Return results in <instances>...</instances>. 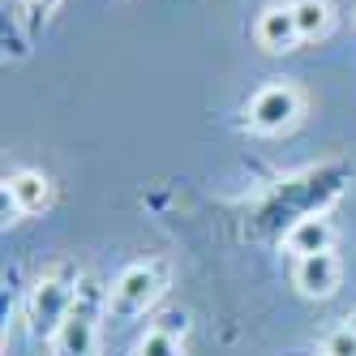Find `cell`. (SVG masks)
I'll list each match as a JSON object with an SVG mask.
<instances>
[{
  "label": "cell",
  "mask_w": 356,
  "mask_h": 356,
  "mask_svg": "<svg viewBox=\"0 0 356 356\" xmlns=\"http://www.w3.org/2000/svg\"><path fill=\"white\" fill-rule=\"evenodd\" d=\"M168 279H172V266L163 258H142V262H129L108 288V318L116 322H134L142 314H150L155 305L163 300L168 292Z\"/></svg>",
  "instance_id": "6da1fadb"
},
{
  "label": "cell",
  "mask_w": 356,
  "mask_h": 356,
  "mask_svg": "<svg viewBox=\"0 0 356 356\" xmlns=\"http://www.w3.org/2000/svg\"><path fill=\"white\" fill-rule=\"evenodd\" d=\"M78 284H82V275L73 270L69 262L47 266L35 279V288L26 296V322H31V335L35 339H52L56 330H60V322L73 309V300H78Z\"/></svg>",
  "instance_id": "7a4b0ae2"
},
{
  "label": "cell",
  "mask_w": 356,
  "mask_h": 356,
  "mask_svg": "<svg viewBox=\"0 0 356 356\" xmlns=\"http://www.w3.org/2000/svg\"><path fill=\"white\" fill-rule=\"evenodd\" d=\"M99 314H108V288L95 275H82L78 300L52 335V356H99Z\"/></svg>",
  "instance_id": "3957f363"
},
{
  "label": "cell",
  "mask_w": 356,
  "mask_h": 356,
  "mask_svg": "<svg viewBox=\"0 0 356 356\" xmlns=\"http://www.w3.org/2000/svg\"><path fill=\"white\" fill-rule=\"evenodd\" d=\"M305 112V95L292 86V82H266L258 95L249 99V129L253 134H262V138H275V134H288L292 124L300 120Z\"/></svg>",
  "instance_id": "277c9868"
},
{
  "label": "cell",
  "mask_w": 356,
  "mask_h": 356,
  "mask_svg": "<svg viewBox=\"0 0 356 356\" xmlns=\"http://www.w3.org/2000/svg\"><path fill=\"white\" fill-rule=\"evenodd\" d=\"M339 279H343V266H339V258H335V249L292 262V288H296L305 300H330V296L339 292Z\"/></svg>",
  "instance_id": "5b68a950"
},
{
  "label": "cell",
  "mask_w": 356,
  "mask_h": 356,
  "mask_svg": "<svg viewBox=\"0 0 356 356\" xmlns=\"http://www.w3.org/2000/svg\"><path fill=\"white\" fill-rule=\"evenodd\" d=\"M253 43H258L262 52H270V56L296 52L305 39H300V31H296L292 5H266V9L258 13V22H253Z\"/></svg>",
  "instance_id": "8992f818"
},
{
  "label": "cell",
  "mask_w": 356,
  "mask_h": 356,
  "mask_svg": "<svg viewBox=\"0 0 356 356\" xmlns=\"http://www.w3.org/2000/svg\"><path fill=\"white\" fill-rule=\"evenodd\" d=\"M330 249H335V223L326 215H300L284 232V253L292 262L296 258H314V253H330Z\"/></svg>",
  "instance_id": "52a82bcc"
},
{
  "label": "cell",
  "mask_w": 356,
  "mask_h": 356,
  "mask_svg": "<svg viewBox=\"0 0 356 356\" xmlns=\"http://www.w3.org/2000/svg\"><path fill=\"white\" fill-rule=\"evenodd\" d=\"M5 193L17 202L22 215H39L52 207V181L35 168H17L13 176H5Z\"/></svg>",
  "instance_id": "ba28073f"
},
{
  "label": "cell",
  "mask_w": 356,
  "mask_h": 356,
  "mask_svg": "<svg viewBox=\"0 0 356 356\" xmlns=\"http://www.w3.org/2000/svg\"><path fill=\"white\" fill-rule=\"evenodd\" d=\"M292 13H296V31L305 43L314 39H326L330 26H335V9H330V0H288Z\"/></svg>",
  "instance_id": "9c48e42d"
},
{
  "label": "cell",
  "mask_w": 356,
  "mask_h": 356,
  "mask_svg": "<svg viewBox=\"0 0 356 356\" xmlns=\"http://www.w3.org/2000/svg\"><path fill=\"white\" fill-rule=\"evenodd\" d=\"M134 356H185V348H181V335H172L163 326H150L134 343Z\"/></svg>",
  "instance_id": "30bf717a"
},
{
  "label": "cell",
  "mask_w": 356,
  "mask_h": 356,
  "mask_svg": "<svg viewBox=\"0 0 356 356\" xmlns=\"http://www.w3.org/2000/svg\"><path fill=\"white\" fill-rule=\"evenodd\" d=\"M318 356H356V326H335L326 330L322 343H318Z\"/></svg>",
  "instance_id": "8fae6325"
},
{
  "label": "cell",
  "mask_w": 356,
  "mask_h": 356,
  "mask_svg": "<svg viewBox=\"0 0 356 356\" xmlns=\"http://www.w3.org/2000/svg\"><path fill=\"white\" fill-rule=\"evenodd\" d=\"M155 326H163V330H172V335H181V339H185V330H189V314H185V309H172V314H163Z\"/></svg>",
  "instance_id": "7c38bea8"
},
{
  "label": "cell",
  "mask_w": 356,
  "mask_h": 356,
  "mask_svg": "<svg viewBox=\"0 0 356 356\" xmlns=\"http://www.w3.org/2000/svg\"><path fill=\"white\" fill-rule=\"evenodd\" d=\"M0 215H5V219H0V223H5V227H13V223L22 219V211H17V202H13L9 193H0Z\"/></svg>",
  "instance_id": "4fadbf2b"
},
{
  "label": "cell",
  "mask_w": 356,
  "mask_h": 356,
  "mask_svg": "<svg viewBox=\"0 0 356 356\" xmlns=\"http://www.w3.org/2000/svg\"><path fill=\"white\" fill-rule=\"evenodd\" d=\"M22 5H26V13H31V17H47V13L60 5V0H22Z\"/></svg>",
  "instance_id": "5bb4252c"
},
{
  "label": "cell",
  "mask_w": 356,
  "mask_h": 356,
  "mask_svg": "<svg viewBox=\"0 0 356 356\" xmlns=\"http://www.w3.org/2000/svg\"><path fill=\"white\" fill-rule=\"evenodd\" d=\"M348 326H356V309H352V314H348Z\"/></svg>",
  "instance_id": "9a60e30c"
}]
</instances>
